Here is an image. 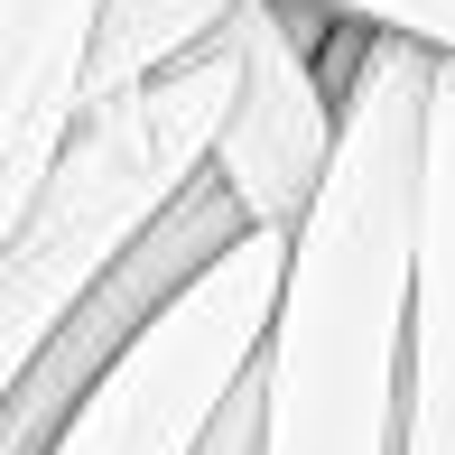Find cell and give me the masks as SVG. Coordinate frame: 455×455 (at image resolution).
<instances>
[{"label": "cell", "mask_w": 455, "mask_h": 455, "mask_svg": "<svg viewBox=\"0 0 455 455\" xmlns=\"http://www.w3.org/2000/svg\"><path fill=\"white\" fill-rule=\"evenodd\" d=\"M437 47L371 37L344 93V149L288 242V288L260 344V455H400L409 437V288H419V158Z\"/></svg>", "instance_id": "1"}, {"label": "cell", "mask_w": 455, "mask_h": 455, "mask_svg": "<svg viewBox=\"0 0 455 455\" xmlns=\"http://www.w3.org/2000/svg\"><path fill=\"white\" fill-rule=\"evenodd\" d=\"M242 93V19L186 66L93 102L56 149L47 186L0 223V381L37 363V344L93 298V279L168 223V204L214 168V140Z\"/></svg>", "instance_id": "2"}, {"label": "cell", "mask_w": 455, "mask_h": 455, "mask_svg": "<svg viewBox=\"0 0 455 455\" xmlns=\"http://www.w3.org/2000/svg\"><path fill=\"white\" fill-rule=\"evenodd\" d=\"M288 242L298 233L251 223L196 288H177L131 335V354L93 381V400L56 427L47 455H196L214 437L223 400L251 381L260 344H270L279 288H288Z\"/></svg>", "instance_id": "3"}, {"label": "cell", "mask_w": 455, "mask_h": 455, "mask_svg": "<svg viewBox=\"0 0 455 455\" xmlns=\"http://www.w3.org/2000/svg\"><path fill=\"white\" fill-rule=\"evenodd\" d=\"M242 233H251V204H242L233 186L204 168V177L168 204V223H158V233H140L131 251H121L112 270L93 279V298L75 307V316L56 325L47 344H37V363L0 381V400H10V455H47L56 427H66L75 409L93 400V381H102L121 354H131V335L177 298V288H196Z\"/></svg>", "instance_id": "4"}, {"label": "cell", "mask_w": 455, "mask_h": 455, "mask_svg": "<svg viewBox=\"0 0 455 455\" xmlns=\"http://www.w3.org/2000/svg\"><path fill=\"white\" fill-rule=\"evenodd\" d=\"M335 28L344 10H325V0H242V93L214 140V177L270 233L307 223V204L325 196L344 149V102L316 66L335 47Z\"/></svg>", "instance_id": "5"}, {"label": "cell", "mask_w": 455, "mask_h": 455, "mask_svg": "<svg viewBox=\"0 0 455 455\" xmlns=\"http://www.w3.org/2000/svg\"><path fill=\"white\" fill-rule=\"evenodd\" d=\"M102 0H0V223L47 186L84 121Z\"/></svg>", "instance_id": "6"}, {"label": "cell", "mask_w": 455, "mask_h": 455, "mask_svg": "<svg viewBox=\"0 0 455 455\" xmlns=\"http://www.w3.org/2000/svg\"><path fill=\"white\" fill-rule=\"evenodd\" d=\"M400 455H455V56L437 47L419 158V288H409V437Z\"/></svg>", "instance_id": "7"}, {"label": "cell", "mask_w": 455, "mask_h": 455, "mask_svg": "<svg viewBox=\"0 0 455 455\" xmlns=\"http://www.w3.org/2000/svg\"><path fill=\"white\" fill-rule=\"evenodd\" d=\"M242 19V0H102V28H93V75H84V112L149 75L186 66L196 47H214L223 28Z\"/></svg>", "instance_id": "8"}, {"label": "cell", "mask_w": 455, "mask_h": 455, "mask_svg": "<svg viewBox=\"0 0 455 455\" xmlns=\"http://www.w3.org/2000/svg\"><path fill=\"white\" fill-rule=\"evenodd\" d=\"M325 10L371 19V28H409V37H427V47L455 56V0H325Z\"/></svg>", "instance_id": "9"}, {"label": "cell", "mask_w": 455, "mask_h": 455, "mask_svg": "<svg viewBox=\"0 0 455 455\" xmlns=\"http://www.w3.org/2000/svg\"><path fill=\"white\" fill-rule=\"evenodd\" d=\"M196 455H260V363H251V381L223 400V419H214V437H204Z\"/></svg>", "instance_id": "10"}]
</instances>
